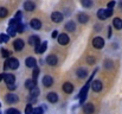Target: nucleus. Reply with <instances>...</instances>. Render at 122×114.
I'll use <instances>...</instances> for the list:
<instances>
[{"mask_svg":"<svg viewBox=\"0 0 122 114\" xmlns=\"http://www.w3.org/2000/svg\"><path fill=\"white\" fill-rule=\"evenodd\" d=\"M7 13H8L7 8H5V7H0V18H5V17L7 16Z\"/></svg>","mask_w":122,"mask_h":114,"instance_id":"27","label":"nucleus"},{"mask_svg":"<svg viewBox=\"0 0 122 114\" xmlns=\"http://www.w3.org/2000/svg\"><path fill=\"white\" fill-rule=\"evenodd\" d=\"M8 87V89H11V90H14L15 89V86L14 84H10V86H7Z\"/></svg>","mask_w":122,"mask_h":114,"instance_id":"40","label":"nucleus"},{"mask_svg":"<svg viewBox=\"0 0 122 114\" xmlns=\"http://www.w3.org/2000/svg\"><path fill=\"white\" fill-rule=\"evenodd\" d=\"M57 39H58V43H59L61 45H65V44H68V43H69V36H68V35H65V33L59 35Z\"/></svg>","mask_w":122,"mask_h":114,"instance_id":"6","label":"nucleus"},{"mask_svg":"<svg viewBox=\"0 0 122 114\" xmlns=\"http://www.w3.org/2000/svg\"><path fill=\"white\" fill-rule=\"evenodd\" d=\"M90 82H91V80H89V81L85 83V86L82 88V90L80 92V100H81L82 103H83V101H84V100H85V98H86V93H88V89H89Z\"/></svg>","mask_w":122,"mask_h":114,"instance_id":"3","label":"nucleus"},{"mask_svg":"<svg viewBox=\"0 0 122 114\" xmlns=\"http://www.w3.org/2000/svg\"><path fill=\"white\" fill-rule=\"evenodd\" d=\"M38 94H39V89H38L37 87H35L33 89H31V96H32V98H37Z\"/></svg>","mask_w":122,"mask_h":114,"instance_id":"28","label":"nucleus"},{"mask_svg":"<svg viewBox=\"0 0 122 114\" xmlns=\"http://www.w3.org/2000/svg\"><path fill=\"white\" fill-rule=\"evenodd\" d=\"M92 45L96 48V49H102L104 46V39L102 37H96L94 38L92 40Z\"/></svg>","mask_w":122,"mask_h":114,"instance_id":"4","label":"nucleus"},{"mask_svg":"<svg viewBox=\"0 0 122 114\" xmlns=\"http://www.w3.org/2000/svg\"><path fill=\"white\" fill-rule=\"evenodd\" d=\"M24 27H25V26L19 23V24L17 25V27H15V31H17V32H23V31H24Z\"/></svg>","mask_w":122,"mask_h":114,"instance_id":"32","label":"nucleus"},{"mask_svg":"<svg viewBox=\"0 0 122 114\" xmlns=\"http://www.w3.org/2000/svg\"><path fill=\"white\" fill-rule=\"evenodd\" d=\"M2 78H4V74H0V81H1Z\"/></svg>","mask_w":122,"mask_h":114,"instance_id":"43","label":"nucleus"},{"mask_svg":"<svg viewBox=\"0 0 122 114\" xmlns=\"http://www.w3.org/2000/svg\"><path fill=\"white\" fill-rule=\"evenodd\" d=\"M0 106H1V103H0Z\"/></svg>","mask_w":122,"mask_h":114,"instance_id":"45","label":"nucleus"},{"mask_svg":"<svg viewBox=\"0 0 122 114\" xmlns=\"http://www.w3.org/2000/svg\"><path fill=\"white\" fill-rule=\"evenodd\" d=\"M25 64H26V67H29V68H33V67H36V60H35L33 57H29V58H26Z\"/></svg>","mask_w":122,"mask_h":114,"instance_id":"20","label":"nucleus"},{"mask_svg":"<svg viewBox=\"0 0 122 114\" xmlns=\"http://www.w3.org/2000/svg\"><path fill=\"white\" fill-rule=\"evenodd\" d=\"M88 75V71L85 70V69H78L77 70V76L80 77V78H85Z\"/></svg>","mask_w":122,"mask_h":114,"instance_id":"24","label":"nucleus"},{"mask_svg":"<svg viewBox=\"0 0 122 114\" xmlns=\"http://www.w3.org/2000/svg\"><path fill=\"white\" fill-rule=\"evenodd\" d=\"M29 44H31V45H33L35 48H37V46L39 45V37H37V36H31V37L29 38Z\"/></svg>","mask_w":122,"mask_h":114,"instance_id":"12","label":"nucleus"},{"mask_svg":"<svg viewBox=\"0 0 122 114\" xmlns=\"http://www.w3.org/2000/svg\"><path fill=\"white\" fill-rule=\"evenodd\" d=\"M46 63L50 65H56L57 64V57L55 55H50L46 57Z\"/></svg>","mask_w":122,"mask_h":114,"instance_id":"15","label":"nucleus"},{"mask_svg":"<svg viewBox=\"0 0 122 114\" xmlns=\"http://www.w3.org/2000/svg\"><path fill=\"white\" fill-rule=\"evenodd\" d=\"M113 25H114L115 29L121 30L122 29V19H120V18H115V19L113 20Z\"/></svg>","mask_w":122,"mask_h":114,"instance_id":"22","label":"nucleus"},{"mask_svg":"<svg viewBox=\"0 0 122 114\" xmlns=\"http://www.w3.org/2000/svg\"><path fill=\"white\" fill-rule=\"evenodd\" d=\"M15 32H17V31H15V29H13V27H11V26L8 27V35H10V36H14V35H15Z\"/></svg>","mask_w":122,"mask_h":114,"instance_id":"36","label":"nucleus"},{"mask_svg":"<svg viewBox=\"0 0 122 114\" xmlns=\"http://www.w3.org/2000/svg\"><path fill=\"white\" fill-rule=\"evenodd\" d=\"M114 6H115V1H110V2H108V7H109V10H113Z\"/></svg>","mask_w":122,"mask_h":114,"instance_id":"38","label":"nucleus"},{"mask_svg":"<svg viewBox=\"0 0 122 114\" xmlns=\"http://www.w3.org/2000/svg\"><path fill=\"white\" fill-rule=\"evenodd\" d=\"M46 98H47V100H49L51 103H55V102L58 101V95H57L56 93H49Z\"/></svg>","mask_w":122,"mask_h":114,"instance_id":"18","label":"nucleus"},{"mask_svg":"<svg viewBox=\"0 0 122 114\" xmlns=\"http://www.w3.org/2000/svg\"><path fill=\"white\" fill-rule=\"evenodd\" d=\"M38 74H39V69H38V68H36V69L33 70V78H32V80L37 81V77H38Z\"/></svg>","mask_w":122,"mask_h":114,"instance_id":"35","label":"nucleus"},{"mask_svg":"<svg viewBox=\"0 0 122 114\" xmlns=\"http://www.w3.org/2000/svg\"><path fill=\"white\" fill-rule=\"evenodd\" d=\"M4 80H5L6 84L10 86V84H14L15 77H14V75H12V74H4Z\"/></svg>","mask_w":122,"mask_h":114,"instance_id":"5","label":"nucleus"},{"mask_svg":"<svg viewBox=\"0 0 122 114\" xmlns=\"http://www.w3.org/2000/svg\"><path fill=\"white\" fill-rule=\"evenodd\" d=\"M18 67H19V62L15 58H10V60H7L5 62V69L10 68V69L14 70V69H18Z\"/></svg>","mask_w":122,"mask_h":114,"instance_id":"1","label":"nucleus"},{"mask_svg":"<svg viewBox=\"0 0 122 114\" xmlns=\"http://www.w3.org/2000/svg\"><path fill=\"white\" fill-rule=\"evenodd\" d=\"M52 83H53V80H52V77L50 75H46L44 76V78H43V84L45 86V87H51L52 86Z\"/></svg>","mask_w":122,"mask_h":114,"instance_id":"10","label":"nucleus"},{"mask_svg":"<svg viewBox=\"0 0 122 114\" xmlns=\"http://www.w3.org/2000/svg\"><path fill=\"white\" fill-rule=\"evenodd\" d=\"M14 19H15L17 22H20V19H21V12H18V13L15 14V17H14Z\"/></svg>","mask_w":122,"mask_h":114,"instance_id":"37","label":"nucleus"},{"mask_svg":"<svg viewBox=\"0 0 122 114\" xmlns=\"http://www.w3.org/2000/svg\"><path fill=\"white\" fill-rule=\"evenodd\" d=\"M88 62L91 64V63H94V62H95V60H94V58H91V57H89V58H88Z\"/></svg>","mask_w":122,"mask_h":114,"instance_id":"41","label":"nucleus"},{"mask_svg":"<svg viewBox=\"0 0 122 114\" xmlns=\"http://www.w3.org/2000/svg\"><path fill=\"white\" fill-rule=\"evenodd\" d=\"M83 112L85 114H92L94 112V105L92 103H85L83 107Z\"/></svg>","mask_w":122,"mask_h":114,"instance_id":"11","label":"nucleus"},{"mask_svg":"<svg viewBox=\"0 0 122 114\" xmlns=\"http://www.w3.org/2000/svg\"><path fill=\"white\" fill-rule=\"evenodd\" d=\"M13 46H14V50H15V51H20V50H23V48H24V42H23L21 39H17V40H14Z\"/></svg>","mask_w":122,"mask_h":114,"instance_id":"9","label":"nucleus"},{"mask_svg":"<svg viewBox=\"0 0 122 114\" xmlns=\"http://www.w3.org/2000/svg\"><path fill=\"white\" fill-rule=\"evenodd\" d=\"M77 19H78V22L82 23V24H85L88 20H89V17L85 14V13H80L78 16H77Z\"/></svg>","mask_w":122,"mask_h":114,"instance_id":"21","label":"nucleus"},{"mask_svg":"<svg viewBox=\"0 0 122 114\" xmlns=\"http://www.w3.org/2000/svg\"><path fill=\"white\" fill-rule=\"evenodd\" d=\"M30 25H31V27H32V29H35V30H39V29L41 27V23L38 20V19H36V18L31 20Z\"/></svg>","mask_w":122,"mask_h":114,"instance_id":"14","label":"nucleus"},{"mask_svg":"<svg viewBox=\"0 0 122 114\" xmlns=\"http://www.w3.org/2000/svg\"><path fill=\"white\" fill-rule=\"evenodd\" d=\"M91 87H92V90H94V92H100V90H102L103 84H102V82H101V81L96 80V81H94V82H92Z\"/></svg>","mask_w":122,"mask_h":114,"instance_id":"8","label":"nucleus"},{"mask_svg":"<svg viewBox=\"0 0 122 114\" xmlns=\"http://www.w3.org/2000/svg\"><path fill=\"white\" fill-rule=\"evenodd\" d=\"M0 42H8V35H0Z\"/></svg>","mask_w":122,"mask_h":114,"instance_id":"33","label":"nucleus"},{"mask_svg":"<svg viewBox=\"0 0 122 114\" xmlns=\"http://www.w3.org/2000/svg\"><path fill=\"white\" fill-rule=\"evenodd\" d=\"M36 86H37V81H35V80H26V82H25V87L30 90L33 89Z\"/></svg>","mask_w":122,"mask_h":114,"instance_id":"16","label":"nucleus"},{"mask_svg":"<svg viewBox=\"0 0 122 114\" xmlns=\"http://www.w3.org/2000/svg\"><path fill=\"white\" fill-rule=\"evenodd\" d=\"M6 101L8 103H14V102L18 101V96L14 95V94H7L6 95Z\"/></svg>","mask_w":122,"mask_h":114,"instance_id":"19","label":"nucleus"},{"mask_svg":"<svg viewBox=\"0 0 122 114\" xmlns=\"http://www.w3.org/2000/svg\"><path fill=\"white\" fill-rule=\"evenodd\" d=\"M63 90H64L65 93L70 94V93H72V90H74V86H72L70 82H66V83L63 84Z\"/></svg>","mask_w":122,"mask_h":114,"instance_id":"17","label":"nucleus"},{"mask_svg":"<svg viewBox=\"0 0 122 114\" xmlns=\"http://www.w3.org/2000/svg\"><path fill=\"white\" fill-rule=\"evenodd\" d=\"M57 36H58V33H57V31H53V32H52V37H53V38H56V37H57Z\"/></svg>","mask_w":122,"mask_h":114,"instance_id":"42","label":"nucleus"},{"mask_svg":"<svg viewBox=\"0 0 122 114\" xmlns=\"http://www.w3.org/2000/svg\"><path fill=\"white\" fill-rule=\"evenodd\" d=\"M120 7H122V0L120 1Z\"/></svg>","mask_w":122,"mask_h":114,"instance_id":"44","label":"nucleus"},{"mask_svg":"<svg viewBox=\"0 0 122 114\" xmlns=\"http://www.w3.org/2000/svg\"><path fill=\"white\" fill-rule=\"evenodd\" d=\"M75 27H76V25H75V23H74V22H69V23H66V24H65V29H66L68 31H74V30H75Z\"/></svg>","mask_w":122,"mask_h":114,"instance_id":"25","label":"nucleus"},{"mask_svg":"<svg viewBox=\"0 0 122 114\" xmlns=\"http://www.w3.org/2000/svg\"><path fill=\"white\" fill-rule=\"evenodd\" d=\"M1 56H2L4 58L10 57V51H7L6 49H2V50H1Z\"/></svg>","mask_w":122,"mask_h":114,"instance_id":"30","label":"nucleus"},{"mask_svg":"<svg viewBox=\"0 0 122 114\" xmlns=\"http://www.w3.org/2000/svg\"><path fill=\"white\" fill-rule=\"evenodd\" d=\"M106 65H107V68H108V69H110V68L113 67V63H110L109 61H107V62H106Z\"/></svg>","mask_w":122,"mask_h":114,"instance_id":"39","label":"nucleus"},{"mask_svg":"<svg viewBox=\"0 0 122 114\" xmlns=\"http://www.w3.org/2000/svg\"><path fill=\"white\" fill-rule=\"evenodd\" d=\"M24 8H25L26 11L31 12V11L35 10V4H33L32 1H26V2L24 4Z\"/></svg>","mask_w":122,"mask_h":114,"instance_id":"23","label":"nucleus"},{"mask_svg":"<svg viewBox=\"0 0 122 114\" xmlns=\"http://www.w3.org/2000/svg\"><path fill=\"white\" fill-rule=\"evenodd\" d=\"M46 46H47V43H46V42H44V43L39 44L37 48H35V51H36L37 54H43V52L46 50Z\"/></svg>","mask_w":122,"mask_h":114,"instance_id":"13","label":"nucleus"},{"mask_svg":"<svg viewBox=\"0 0 122 114\" xmlns=\"http://www.w3.org/2000/svg\"><path fill=\"white\" fill-rule=\"evenodd\" d=\"M32 112H33L32 106H31V105H27L26 108H25V114H32Z\"/></svg>","mask_w":122,"mask_h":114,"instance_id":"31","label":"nucleus"},{"mask_svg":"<svg viewBox=\"0 0 122 114\" xmlns=\"http://www.w3.org/2000/svg\"><path fill=\"white\" fill-rule=\"evenodd\" d=\"M81 4L84 7H91L92 6V0H81Z\"/></svg>","mask_w":122,"mask_h":114,"instance_id":"26","label":"nucleus"},{"mask_svg":"<svg viewBox=\"0 0 122 114\" xmlns=\"http://www.w3.org/2000/svg\"><path fill=\"white\" fill-rule=\"evenodd\" d=\"M51 19H52V22H55V23H61L62 19H63V16H62V13H59V12H53V13L51 14Z\"/></svg>","mask_w":122,"mask_h":114,"instance_id":"7","label":"nucleus"},{"mask_svg":"<svg viewBox=\"0 0 122 114\" xmlns=\"http://www.w3.org/2000/svg\"><path fill=\"white\" fill-rule=\"evenodd\" d=\"M113 14V10H98V12H97V17L100 18V19H102V20H106L108 17H110Z\"/></svg>","mask_w":122,"mask_h":114,"instance_id":"2","label":"nucleus"},{"mask_svg":"<svg viewBox=\"0 0 122 114\" xmlns=\"http://www.w3.org/2000/svg\"><path fill=\"white\" fill-rule=\"evenodd\" d=\"M32 114H43V108L41 107H37V108H35L33 109V112Z\"/></svg>","mask_w":122,"mask_h":114,"instance_id":"34","label":"nucleus"},{"mask_svg":"<svg viewBox=\"0 0 122 114\" xmlns=\"http://www.w3.org/2000/svg\"><path fill=\"white\" fill-rule=\"evenodd\" d=\"M6 114H20V112L15 108H10V109L6 111Z\"/></svg>","mask_w":122,"mask_h":114,"instance_id":"29","label":"nucleus"}]
</instances>
